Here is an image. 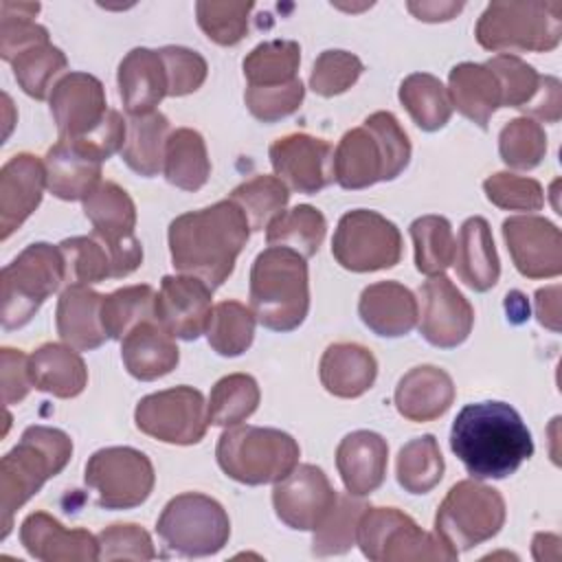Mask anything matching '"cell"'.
Listing matches in <instances>:
<instances>
[{
	"mask_svg": "<svg viewBox=\"0 0 562 562\" xmlns=\"http://www.w3.org/2000/svg\"><path fill=\"white\" fill-rule=\"evenodd\" d=\"M169 138V121L162 112L151 110L127 119V136L121 149L125 165L138 176L151 178L165 165V147Z\"/></svg>",
	"mask_w": 562,
	"mask_h": 562,
	"instance_id": "obj_35",
	"label": "cell"
},
{
	"mask_svg": "<svg viewBox=\"0 0 562 562\" xmlns=\"http://www.w3.org/2000/svg\"><path fill=\"white\" fill-rule=\"evenodd\" d=\"M0 375H2V400L7 406L22 402L29 391L33 389L31 371H29V356L20 349L2 347L0 351Z\"/></svg>",
	"mask_w": 562,
	"mask_h": 562,
	"instance_id": "obj_58",
	"label": "cell"
},
{
	"mask_svg": "<svg viewBox=\"0 0 562 562\" xmlns=\"http://www.w3.org/2000/svg\"><path fill=\"white\" fill-rule=\"evenodd\" d=\"M400 101L424 132L441 130L452 116L448 88L428 72H413L400 86Z\"/></svg>",
	"mask_w": 562,
	"mask_h": 562,
	"instance_id": "obj_37",
	"label": "cell"
},
{
	"mask_svg": "<svg viewBox=\"0 0 562 562\" xmlns=\"http://www.w3.org/2000/svg\"><path fill=\"white\" fill-rule=\"evenodd\" d=\"M562 37L560 2H490L476 22V40L487 50L547 53Z\"/></svg>",
	"mask_w": 562,
	"mask_h": 562,
	"instance_id": "obj_7",
	"label": "cell"
},
{
	"mask_svg": "<svg viewBox=\"0 0 562 562\" xmlns=\"http://www.w3.org/2000/svg\"><path fill=\"white\" fill-rule=\"evenodd\" d=\"M505 522V501L498 490L459 481L441 501L435 516V533L457 553L494 538Z\"/></svg>",
	"mask_w": 562,
	"mask_h": 562,
	"instance_id": "obj_11",
	"label": "cell"
},
{
	"mask_svg": "<svg viewBox=\"0 0 562 562\" xmlns=\"http://www.w3.org/2000/svg\"><path fill=\"white\" fill-rule=\"evenodd\" d=\"M503 237L516 270L527 279H551L562 272V235L538 215H516L503 222Z\"/></svg>",
	"mask_w": 562,
	"mask_h": 562,
	"instance_id": "obj_18",
	"label": "cell"
},
{
	"mask_svg": "<svg viewBox=\"0 0 562 562\" xmlns=\"http://www.w3.org/2000/svg\"><path fill=\"white\" fill-rule=\"evenodd\" d=\"M303 94H305L303 81L294 79L283 86H266V88L248 86L244 92V99L255 119L263 123H274L296 112L303 101Z\"/></svg>",
	"mask_w": 562,
	"mask_h": 562,
	"instance_id": "obj_56",
	"label": "cell"
},
{
	"mask_svg": "<svg viewBox=\"0 0 562 562\" xmlns=\"http://www.w3.org/2000/svg\"><path fill=\"white\" fill-rule=\"evenodd\" d=\"M422 336L439 349L461 345L474 325V310L446 274L426 279L419 288Z\"/></svg>",
	"mask_w": 562,
	"mask_h": 562,
	"instance_id": "obj_17",
	"label": "cell"
},
{
	"mask_svg": "<svg viewBox=\"0 0 562 562\" xmlns=\"http://www.w3.org/2000/svg\"><path fill=\"white\" fill-rule=\"evenodd\" d=\"M101 301L103 296L88 285H68L57 301V334L59 338L77 349L90 351L105 342L108 334L101 325Z\"/></svg>",
	"mask_w": 562,
	"mask_h": 562,
	"instance_id": "obj_30",
	"label": "cell"
},
{
	"mask_svg": "<svg viewBox=\"0 0 562 562\" xmlns=\"http://www.w3.org/2000/svg\"><path fill=\"white\" fill-rule=\"evenodd\" d=\"M231 200L241 209L252 231H263L285 211L290 193L285 182L277 176H255L252 180L235 187Z\"/></svg>",
	"mask_w": 562,
	"mask_h": 562,
	"instance_id": "obj_46",
	"label": "cell"
},
{
	"mask_svg": "<svg viewBox=\"0 0 562 562\" xmlns=\"http://www.w3.org/2000/svg\"><path fill=\"white\" fill-rule=\"evenodd\" d=\"M301 46L292 40H270L255 46L244 59V77L252 88L283 86L296 77Z\"/></svg>",
	"mask_w": 562,
	"mask_h": 562,
	"instance_id": "obj_39",
	"label": "cell"
},
{
	"mask_svg": "<svg viewBox=\"0 0 562 562\" xmlns=\"http://www.w3.org/2000/svg\"><path fill=\"white\" fill-rule=\"evenodd\" d=\"M397 483L411 494L430 492L443 476V457L432 435H422L402 446L397 454Z\"/></svg>",
	"mask_w": 562,
	"mask_h": 562,
	"instance_id": "obj_42",
	"label": "cell"
},
{
	"mask_svg": "<svg viewBox=\"0 0 562 562\" xmlns=\"http://www.w3.org/2000/svg\"><path fill=\"white\" fill-rule=\"evenodd\" d=\"M119 94L130 116L147 114L167 97V75L158 50L132 48L119 64Z\"/></svg>",
	"mask_w": 562,
	"mask_h": 562,
	"instance_id": "obj_28",
	"label": "cell"
},
{
	"mask_svg": "<svg viewBox=\"0 0 562 562\" xmlns=\"http://www.w3.org/2000/svg\"><path fill=\"white\" fill-rule=\"evenodd\" d=\"M101 165L81 138H59L44 156L46 189L59 200H86L101 182Z\"/></svg>",
	"mask_w": 562,
	"mask_h": 562,
	"instance_id": "obj_23",
	"label": "cell"
},
{
	"mask_svg": "<svg viewBox=\"0 0 562 562\" xmlns=\"http://www.w3.org/2000/svg\"><path fill=\"white\" fill-rule=\"evenodd\" d=\"M364 70L362 61L349 50H323L312 68L310 86L321 97H334L349 90L360 72Z\"/></svg>",
	"mask_w": 562,
	"mask_h": 562,
	"instance_id": "obj_53",
	"label": "cell"
},
{
	"mask_svg": "<svg viewBox=\"0 0 562 562\" xmlns=\"http://www.w3.org/2000/svg\"><path fill=\"white\" fill-rule=\"evenodd\" d=\"M31 382L37 391L68 400L79 395L88 382V369L81 356L57 342H46L29 356Z\"/></svg>",
	"mask_w": 562,
	"mask_h": 562,
	"instance_id": "obj_34",
	"label": "cell"
},
{
	"mask_svg": "<svg viewBox=\"0 0 562 562\" xmlns=\"http://www.w3.org/2000/svg\"><path fill=\"white\" fill-rule=\"evenodd\" d=\"M37 2H2L0 4V55L13 61L29 46L48 42V31L33 22Z\"/></svg>",
	"mask_w": 562,
	"mask_h": 562,
	"instance_id": "obj_49",
	"label": "cell"
},
{
	"mask_svg": "<svg viewBox=\"0 0 562 562\" xmlns=\"http://www.w3.org/2000/svg\"><path fill=\"white\" fill-rule=\"evenodd\" d=\"M255 314L239 301H222L213 305L209 323H206V338L213 351L220 356L233 358L244 353L255 336Z\"/></svg>",
	"mask_w": 562,
	"mask_h": 562,
	"instance_id": "obj_40",
	"label": "cell"
},
{
	"mask_svg": "<svg viewBox=\"0 0 562 562\" xmlns=\"http://www.w3.org/2000/svg\"><path fill=\"white\" fill-rule=\"evenodd\" d=\"M134 419L140 432L176 446L198 443L209 428L204 395L187 384L145 395Z\"/></svg>",
	"mask_w": 562,
	"mask_h": 562,
	"instance_id": "obj_14",
	"label": "cell"
},
{
	"mask_svg": "<svg viewBox=\"0 0 562 562\" xmlns=\"http://www.w3.org/2000/svg\"><path fill=\"white\" fill-rule=\"evenodd\" d=\"M259 386L248 373H231L215 382L206 404L209 424L237 426L259 406Z\"/></svg>",
	"mask_w": 562,
	"mask_h": 562,
	"instance_id": "obj_41",
	"label": "cell"
},
{
	"mask_svg": "<svg viewBox=\"0 0 562 562\" xmlns=\"http://www.w3.org/2000/svg\"><path fill=\"white\" fill-rule=\"evenodd\" d=\"M498 151L507 167L533 169L547 154L542 125L527 116L509 121L498 134Z\"/></svg>",
	"mask_w": 562,
	"mask_h": 562,
	"instance_id": "obj_50",
	"label": "cell"
},
{
	"mask_svg": "<svg viewBox=\"0 0 562 562\" xmlns=\"http://www.w3.org/2000/svg\"><path fill=\"white\" fill-rule=\"evenodd\" d=\"M121 358L130 375L149 382L173 371L180 353L173 336L156 318H147L121 340Z\"/></svg>",
	"mask_w": 562,
	"mask_h": 562,
	"instance_id": "obj_29",
	"label": "cell"
},
{
	"mask_svg": "<svg viewBox=\"0 0 562 562\" xmlns=\"http://www.w3.org/2000/svg\"><path fill=\"white\" fill-rule=\"evenodd\" d=\"M408 231L415 244L417 270L428 277L443 274V270L452 263L457 248L450 222L441 215H424L417 217Z\"/></svg>",
	"mask_w": 562,
	"mask_h": 562,
	"instance_id": "obj_44",
	"label": "cell"
},
{
	"mask_svg": "<svg viewBox=\"0 0 562 562\" xmlns=\"http://www.w3.org/2000/svg\"><path fill=\"white\" fill-rule=\"evenodd\" d=\"M369 505L351 498V494H338L334 507L327 512L323 522L314 529L312 551L314 555H338L356 544L358 520Z\"/></svg>",
	"mask_w": 562,
	"mask_h": 562,
	"instance_id": "obj_47",
	"label": "cell"
},
{
	"mask_svg": "<svg viewBox=\"0 0 562 562\" xmlns=\"http://www.w3.org/2000/svg\"><path fill=\"white\" fill-rule=\"evenodd\" d=\"M46 187L44 162L33 154H15L0 171V235L7 239L40 206Z\"/></svg>",
	"mask_w": 562,
	"mask_h": 562,
	"instance_id": "obj_24",
	"label": "cell"
},
{
	"mask_svg": "<svg viewBox=\"0 0 562 562\" xmlns=\"http://www.w3.org/2000/svg\"><path fill=\"white\" fill-rule=\"evenodd\" d=\"M522 112H529L531 116H538L544 123H558L560 116H562V86H560V81L551 75H542V81H540V88H538L536 97L531 99V103Z\"/></svg>",
	"mask_w": 562,
	"mask_h": 562,
	"instance_id": "obj_59",
	"label": "cell"
},
{
	"mask_svg": "<svg viewBox=\"0 0 562 562\" xmlns=\"http://www.w3.org/2000/svg\"><path fill=\"white\" fill-rule=\"evenodd\" d=\"M459 279L474 292H485L496 285L501 277V261L494 248L490 224L474 215L461 224L454 259Z\"/></svg>",
	"mask_w": 562,
	"mask_h": 562,
	"instance_id": "obj_31",
	"label": "cell"
},
{
	"mask_svg": "<svg viewBox=\"0 0 562 562\" xmlns=\"http://www.w3.org/2000/svg\"><path fill=\"white\" fill-rule=\"evenodd\" d=\"M536 316L540 325L560 331V285L536 292Z\"/></svg>",
	"mask_w": 562,
	"mask_h": 562,
	"instance_id": "obj_60",
	"label": "cell"
},
{
	"mask_svg": "<svg viewBox=\"0 0 562 562\" xmlns=\"http://www.w3.org/2000/svg\"><path fill=\"white\" fill-rule=\"evenodd\" d=\"M83 213L112 252L114 279L132 274L143 263V246L134 235L136 206L130 193L116 182H99L83 200Z\"/></svg>",
	"mask_w": 562,
	"mask_h": 562,
	"instance_id": "obj_15",
	"label": "cell"
},
{
	"mask_svg": "<svg viewBox=\"0 0 562 562\" xmlns=\"http://www.w3.org/2000/svg\"><path fill=\"white\" fill-rule=\"evenodd\" d=\"M86 485L97 490V505L105 509H132L147 501L154 490L149 457L130 446L97 450L86 463Z\"/></svg>",
	"mask_w": 562,
	"mask_h": 562,
	"instance_id": "obj_13",
	"label": "cell"
},
{
	"mask_svg": "<svg viewBox=\"0 0 562 562\" xmlns=\"http://www.w3.org/2000/svg\"><path fill=\"white\" fill-rule=\"evenodd\" d=\"M158 53L165 64L169 97L191 94L204 83L209 66L200 53L184 46H162Z\"/></svg>",
	"mask_w": 562,
	"mask_h": 562,
	"instance_id": "obj_55",
	"label": "cell"
},
{
	"mask_svg": "<svg viewBox=\"0 0 562 562\" xmlns=\"http://www.w3.org/2000/svg\"><path fill=\"white\" fill-rule=\"evenodd\" d=\"M13 75L20 88L33 99H46L55 88V79L66 68V55L50 42H42L22 50L13 61Z\"/></svg>",
	"mask_w": 562,
	"mask_h": 562,
	"instance_id": "obj_48",
	"label": "cell"
},
{
	"mask_svg": "<svg viewBox=\"0 0 562 562\" xmlns=\"http://www.w3.org/2000/svg\"><path fill=\"white\" fill-rule=\"evenodd\" d=\"M20 542L42 562L99 560V538L86 529H66L46 512H33L20 527Z\"/></svg>",
	"mask_w": 562,
	"mask_h": 562,
	"instance_id": "obj_22",
	"label": "cell"
},
{
	"mask_svg": "<svg viewBox=\"0 0 562 562\" xmlns=\"http://www.w3.org/2000/svg\"><path fill=\"white\" fill-rule=\"evenodd\" d=\"M452 378L432 364H422L402 375L395 386V408L411 422L441 417L454 402Z\"/></svg>",
	"mask_w": 562,
	"mask_h": 562,
	"instance_id": "obj_27",
	"label": "cell"
},
{
	"mask_svg": "<svg viewBox=\"0 0 562 562\" xmlns=\"http://www.w3.org/2000/svg\"><path fill=\"white\" fill-rule=\"evenodd\" d=\"M485 66L498 79L503 105L525 110L531 103L542 81V75H538L533 66H529L527 61L509 53H501L492 57L490 61H485Z\"/></svg>",
	"mask_w": 562,
	"mask_h": 562,
	"instance_id": "obj_52",
	"label": "cell"
},
{
	"mask_svg": "<svg viewBox=\"0 0 562 562\" xmlns=\"http://www.w3.org/2000/svg\"><path fill=\"white\" fill-rule=\"evenodd\" d=\"M483 189L487 200L505 211L531 213V211H540L544 204L542 187L533 178L498 171L483 182Z\"/></svg>",
	"mask_w": 562,
	"mask_h": 562,
	"instance_id": "obj_54",
	"label": "cell"
},
{
	"mask_svg": "<svg viewBox=\"0 0 562 562\" xmlns=\"http://www.w3.org/2000/svg\"><path fill=\"white\" fill-rule=\"evenodd\" d=\"M321 382L336 397H358L367 393L378 375L373 353L358 342H334L318 364Z\"/></svg>",
	"mask_w": 562,
	"mask_h": 562,
	"instance_id": "obj_32",
	"label": "cell"
},
{
	"mask_svg": "<svg viewBox=\"0 0 562 562\" xmlns=\"http://www.w3.org/2000/svg\"><path fill=\"white\" fill-rule=\"evenodd\" d=\"M505 307H507V316L512 321H525L529 316V303H527V299L520 292L507 294Z\"/></svg>",
	"mask_w": 562,
	"mask_h": 562,
	"instance_id": "obj_62",
	"label": "cell"
},
{
	"mask_svg": "<svg viewBox=\"0 0 562 562\" xmlns=\"http://www.w3.org/2000/svg\"><path fill=\"white\" fill-rule=\"evenodd\" d=\"M250 224L228 198L200 211L178 215L169 224V250L173 268L202 279L211 290L233 272L237 255L248 241Z\"/></svg>",
	"mask_w": 562,
	"mask_h": 562,
	"instance_id": "obj_1",
	"label": "cell"
},
{
	"mask_svg": "<svg viewBox=\"0 0 562 562\" xmlns=\"http://www.w3.org/2000/svg\"><path fill=\"white\" fill-rule=\"evenodd\" d=\"M356 544L373 562L457 560V551L437 533L424 531L397 507H367L358 520Z\"/></svg>",
	"mask_w": 562,
	"mask_h": 562,
	"instance_id": "obj_9",
	"label": "cell"
},
{
	"mask_svg": "<svg viewBox=\"0 0 562 562\" xmlns=\"http://www.w3.org/2000/svg\"><path fill=\"white\" fill-rule=\"evenodd\" d=\"M450 448L472 479H505L533 454L529 428L505 402L465 404L454 417Z\"/></svg>",
	"mask_w": 562,
	"mask_h": 562,
	"instance_id": "obj_2",
	"label": "cell"
},
{
	"mask_svg": "<svg viewBox=\"0 0 562 562\" xmlns=\"http://www.w3.org/2000/svg\"><path fill=\"white\" fill-rule=\"evenodd\" d=\"M252 2H211L202 0L195 4L198 24L220 46H235L248 31V15Z\"/></svg>",
	"mask_w": 562,
	"mask_h": 562,
	"instance_id": "obj_51",
	"label": "cell"
},
{
	"mask_svg": "<svg viewBox=\"0 0 562 562\" xmlns=\"http://www.w3.org/2000/svg\"><path fill=\"white\" fill-rule=\"evenodd\" d=\"M72 454V439L48 426H29L18 446H13L0 461V509L2 538L13 527V514L42 490V485L57 476Z\"/></svg>",
	"mask_w": 562,
	"mask_h": 562,
	"instance_id": "obj_5",
	"label": "cell"
},
{
	"mask_svg": "<svg viewBox=\"0 0 562 562\" xmlns=\"http://www.w3.org/2000/svg\"><path fill=\"white\" fill-rule=\"evenodd\" d=\"M156 531L171 553L204 558L217 553L228 542L231 520L215 498L184 492L165 505Z\"/></svg>",
	"mask_w": 562,
	"mask_h": 562,
	"instance_id": "obj_10",
	"label": "cell"
},
{
	"mask_svg": "<svg viewBox=\"0 0 562 562\" xmlns=\"http://www.w3.org/2000/svg\"><path fill=\"white\" fill-rule=\"evenodd\" d=\"M325 215L310 204H296L290 211L277 215L266 228L268 246L292 248L305 259L316 255L325 239Z\"/></svg>",
	"mask_w": 562,
	"mask_h": 562,
	"instance_id": "obj_38",
	"label": "cell"
},
{
	"mask_svg": "<svg viewBox=\"0 0 562 562\" xmlns=\"http://www.w3.org/2000/svg\"><path fill=\"white\" fill-rule=\"evenodd\" d=\"M331 255L351 272L393 268L402 257V235L384 215L356 209L340 217L331 239Z\"/></svg>",
	"mask_w": 562,
	"mask_h": 562,
	"instance_id": "obj_12",
	"label": "cell"
},
{
	"mask_svg": "<svg viewBox=\"0 0 562 562\" xmlns=\"http://www.w3.org/2000/svg\"><path fill=\"white\" fill-rule=\"evenodd\" d=\"M358 314L378 336H406L419 318L415 294L397 281H378L362 290Z\"/></svg>",
	"mask_w": 562,
	"mask_h": 562,
	"instance_id": "obj_26",
	"label": "cell"
},
{
	"mask_svg": "<svg viewBox=\"0 0 562 562\" xmlns=\"http://www.w3.org/2000/svg\"><path fill=\"white\" fill-rule=\"evenodd\" d=\"M386 439L371 430L349 432L336 448V468L351 496L375 492L386 476Z\"/></svg>",
	"mask_w": 562,
	"mask_h": 562,
	"instance_id": "obj_25",
	"label": "cell"
},
{
	"mask_svg": "<svg viewBox=\"0 0 562 562\" xmlns=\"http://www.w3.org/2000/svg\"><path fill=\"white\" fill-rule=\"evenodd\" d=\"M99 558L103 560H154L156 551L149 533L138 525H112L99 536Z\"/></svg>",
	"mask_w": 562,
	"mask_h": 562,
	"instance_id": "obj_57",
	"label": "cell"
},
{
	"mask_svg": "<svg viewBox=\"0 0 562 562\" xmlns=\"http://www.w3.org/2000/svg\"><path fill=\"white\" fill-rule=\"evenodd\" d=\"M66 266L68 285H90L105 279H114L112 252L103 239L94 233L88 237H70L59 244Z\"/></svg>",
	"mask_w": 562,
	"mask_h": 562,
	"instance_id": "obj_45",
	"label": "cell"
},
{
	"mask_svg": "<svg viewBox=\"0 0 562 562\" xmlns=\"http://www.w3.org/2000/svg\"><path fill=\"white\" fill-rule=\"evenodd\" d=\"M211 299L213 290L202 279L191 274H167L156 294L154 316L173 338L195 340L206 331L213 310Z\"/></svg>",
	"mask_w": 562,
	"mask_h": 562,
	"instance_id": "obj_20",
	"label": "cell"
},
{
	"mask_svg": "<svg viewBox=\"0 0 562 562\" xmlns=\"http://www.w3.org/2000/svg\"><path fill=\"white\" fill-rule=\"evenodd\" d=\"M250 310L272 331L296 329L310 310L305 257L283 246L259 252L250 268Z\"/></svg>",
	"mask_w": 562,
	"mask_h": 562,
	"instance_id": "obj_4",
	"label": "cell"
},
{
	"mask_svg": "<svg viewBox=\"0 0 562 562\" xmlns=\"http://www.w3.org/2000/svg\"><path fill=\"white\" fill-rule=\"evenodd\" d=\"M156 292L151 285H127L114 290L101 301V325L108 338L123 340L138 323L154 316Z\"/></svg>",
	"mask_w": 562,
	"mask_h": 562,
	"instance_id": "obj_43",
	"label": "cell"
},
{
	"mask_svg": "<svg viewBox=\"0 0 562 562\" xmlns=\"http://www.w3.org/2000/svg\"><path fill=\"white\" fill-rule=\"evenodd\" d=\"M270 165L285 187L316 193L334 180V149L310 134H288L270 145Z\"/></svg>",
	"mask_w": 562,
	"mask_h": 562,
	"instance_id": "obj_19",
	"label": "cell"
},
{
	"mask_svg": "<svg viewBox=\"0 0 562 562\" xmlns=\"http://www.w3.org/2000/svg\"><path fill=\"white\" fill-rule=\"evenodd\" d=\"M463 2H408V11L424 22H441L454 18Z\"/></svg>",
	"mask_w": 562,
	"mask_h": 562,
	"instance_id": "obj_61",
	"label": "cell"
},
{
	"mask_svg": "<svg viewBox=\"0 0 562 562\" xmlns=\"http://www.w3.org/2000/svg\"><path fill=\"white\" fill-rule=\"evenodd\" d=\"M448 94L452 108L481 130H487L490 116L503 105L498 79L485 64H457L448 77Z\"/></svg>",
	"mask_w": 562,
	"mask_h": 562,
	"instance_id": "obj_33",
	"label": "cell"
},
{
	"mask_svg": "<svg viewBox=\"0 0 562 562\" xmlns=\"http://www.w3.org/2000/svg\"><path fill=\"white\" fill-rule=\"evenodd\" d=\"M162 171L167 182L182 191L202 189L211 176V162L202 134L191 127L171 132L165 147Z\"/></svg>",
	"mask_w": 562,
	"mask_h": 562,
	"instance_id": "obj_36",
	"label": "cell"
},
{
	"mask_svg": "<svg viewBox=\"0 0 562 562\" xmlns=\"http://www.w3.org/2000/svg\"><path fill=\"white\" fill-rule=\"evenodd\" d=\"M217 463L231 479L244 485H263L285 479L299 465V443L277 428L228 426L220 435Z\"/></svg>",
	"mask_w": 562,
	"mask_h": 562,
	"instance_id": "obj_6",
	"label": "cell"
},
{
	"mask_svg": "<svg viewBox=\"0 0 562 562\" xmlns=\"http://www.w3.org/2000/svg\"><path fill=\"white\" fill-rule=\"evenodd\" d=\"M66 281L59 246L37 241L2 268V327L26 325L40 305Z\"/></svg>",
	"mask_w": 562,
	"mask_h": 562,
	"instance_id": "obj_8",
	"label": "cell"
},
{
	"mask_svg": "<svg viewBox=\"0 0 562 562\" xmlns=\"http://www.w3.org/2000/svg\"><path fill=\"white\" fill-rule=\"evenodd\" d=\"M411 160V140L391 112H373L349 130L334 151V180L342 189H364L397 178Z\"/></svg>",
	"mask_w": 562,
	"mask_h": 562,
	"instance_id": "obj_3",
	"label": "cell"
},
{
	"mask_svg": "<svg viewBox=\"0 0 562 562\" xmlns=\"http://www.w3.org/2000/svg\"><path fill=\"white\" fill-rule=\"evenodd\" d=\"M338 492L316 465H296L272 490V505L281 522L299 531H314L334 507Z\"/></svg>",
	"mask_w": 562,
	"mask_h": 562,
	"instance_id": "obj_16",
	"label": "cell"
},
{
	"mask_svg": "<svg viewBox=\"0 0 562 562\" xmlns=\"http://www.w3.org/2000/svg\"><path fill=\"white\" fill-rule=\"evenodd\" d=\"M50 114L59 138H79L90 134L108 114L103 83L88 72L64 75L50 97Z\"/></svg>",
	"mask_w": 562,
	"mask_h": 562,
	"instance_id": "obj_21",
	"label": "cell"
}]
</instances>
